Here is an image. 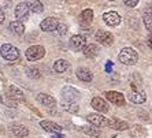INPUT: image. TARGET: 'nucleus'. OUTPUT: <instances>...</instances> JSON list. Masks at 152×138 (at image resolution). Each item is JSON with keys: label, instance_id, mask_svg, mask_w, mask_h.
<instances>
[{"label": "nucleus", "instance_id": "obj_21", "mask_svg": "<svg viewBox=\"0 0 152 138\" xmlns=\"http://www.w3.org/2000/svg\"><path fill=\"white\" fill-rule=\"evenodd\" d=\"M132 138H145L147 137V130L140 124H133L130 127Z\"/></svg>", "mask_w": 152, "mask_h": 138}, {"label": "nucleus", "instance_id": "obj_3", "mask_svg": "<svg viewBox=\"0 0 152 138\" xmlns=\"http://www.w3.org/2000/svg\"><path fill=\"white\" fill-rule=\"evenodd\" d=\"M44 53H45V49H44V46L41 45H32L29 46L28 49H26V59H28L29 62H36L39 60V59H41L42 56H44Z\"/></svg>", "mask_w": 152, "mask_h": 138}, {"label": "nucleus", "instance_id": "obj_12", "mask_svg": "<svg viewBox=\"0 0 152 138\" xmlns=\"http://www.w3.org/2000/svg\"><path fill=\"white\" fill-rule=\"evenodd\" d=\"M106 99L110 101V103L115 104V105H124L125 104V97L122 93L119 92H114V90H110V92H106Z\"/></svg>", "mask_w": 152, "mask_h": 138}, {"label": "nucleus", "instance_id": "obj_15", "mask_svg": "<svg viewBox=\"0 0 152 138\" xmlns=\"http://www.w3.org/2000/svg\"><path fill=\"white\" fill-rule=\"evenodd\" d=\"M7 94H8V97H10L11 100H14V101H23V100H25L23 92H22L21 89H18L17 86H14V85L8 86Z\"/></svg>", "mask_w": 152, "mask_h": 138}, {"label": "nucleus", "instance_id": "obj_25", "mask_svg": "<svg viewBox=\"0 0 152 138\" xmlns=\"http://www.w3.org/2000/svg\"><path fill=\"white\" fill-rule=\"evenodd\" d=\"M80 21L84 23V25H89L92 23L93 21V11L92 10H84L80 15Z\"/></svg>", "mask_w": 152, "mask_h": 138}, {"label": "nucleus", "instance_id": "obj_26", "mask_svg": "<svg viewBox=\"0 0 152 138\" xmlns=\"http://www.w3.org/2000/svg\"><path fill=\"white\" fill-rule=\"evenodd\" d=\"M81 130L84 131L85 134L91 135V137H99V135L102 134L100 129L96 127V126H93V124H91V126H84V127H81Z\"/></svg>", "mask_w": 152, "mask_h": 138}, {"label": "nucleus", "instance_id": "obj_34", "mask_svg": "<svg viewBox=\"0 0 152 138\" xmlns=\"http://www.w3.org/2000/svg\"><path fill=\"white\" fill-rule=\"evenodd\" d=\"M4 18H6V15H4V12H3V10L0 8V25L4 22Z\"/></svg>", "mask_w": 152, "mask_h": 138}, {"label": "nucleus", "instance_id": "obj_30", "mask_svg": "<svg viewBox=\"0 0 152 138\" xmlns=\"http://www.w3.org/2000/svg\"><path fill=\"white\" fill-rule=\"evenodd\" d=\"M55 32H56L59 36H64L66 33H67V26H66V25H60V23H59V26H58V29L55 30Z\"/></svg>", "mask_w": 152, "mask_h": 138}, {"label": "nucleus", "instance_id": "obj_22", "mask_svg": "<svg viewBox=\"0 0 152 138\" xmlns=\"http://www.w3.org/2000/svg\"><path fill=\"white\" fill-rule=\"evenodd\" d=\"M82 52H84V55L86 57H95L99 55V46L95 45V44H86L84 46Z\"/></svg>", "mask_w": 152, "mask_h": 138}, {"label": "nucleus", "instance_id": "obj_17", "mask_svg": "<svg viewBox=\"0 0 152 138\" xmlns=\"http://www.w3.org/2000/svg\"><path fill=\"white\" fill-rule=\"evenodd\" d=\"M108 127L113 129V130L124 131V130H127L129 124H127L125 121H121V119H117V118H113V119H108Z\"/></svg>", "mask_w": 152, "mask_h": 138}, {"label": "nucleus", "instance_id": "obj_4", "mask_svg": "<svg viewBox=\"0 0 152 138\" xmlns=\"http://www.w3.org/2000/svg\"><path fill=\"white\" fill-rule=\"evenodd\" d=\"M60 97L63 101H70V103H75L80 99V92L73 86H64L60 92Z\"/></svg>", "mask_w": 152, "mask_h": 138}, {"label": "nucleus", "instance_id": "obj_1", "mask_svg": "<svg viewBox=\"0 0 152 138\" xmlns=\"http://www.w3.org/2000/svg\"><path fill=\"white\" fill-rule=\"evenodd\" d=\"M118 59L122 64H126V66H133L138 62V53L136 52L133 48L127 46V48H124V49L119 52L118 55Z\"/></svg>", "mask_w": 152, "mask_h": 138}, {"label": "nucleus", "instance_id": "obj_11", "mask_svg": "<svg viewBox=\"0 0 152 138\" xmlns=\"http://www.w3.org/2000/svg\"><path fill=\"white\" fill-rule=\"evenodd\" d=\"M10 130L18 138H23L29 135V129L26 127L25 124H21V123H12L10 126Z\"/></svg>", "mask_w": 152, "mask_h": 138}, {"label": "nucleus", "instance_id": "obj_7", "mask_svg": "<svg viewBox=\"0 0 152 138\" xmlns=\"http://www.w3.org/2000/svg\"><path fill=\"white\" fill-rule=\"evenodd\" d=\"M58 26H59V21H58L56 18L50 17V18H45V19L41 22L40 28H41L42 32L50 33V32H55L58 29Z\"/></svg>", "mask_w": 152, "mask_h": 138}, {"label": "nucleus", "instance_id": "obj_27", "mask_svg": "<svg viewBox=\"0 0 152 138\" xmlns=\"http://www.w3.org/2000/svg\"><path fill=\"white\" fill-rule=\"evenodd\" d=\"M62 107H63V110H66L67 112H70V113H77L78 112V105L75 103L63 101V103H62Z\"/></svg>", "mask_w": 152, "mask_h": 138}, {"label": "nucleus", "instance_id": "obj_33", "mask_svg": "<svg viewBox=\"0 0 152 138\" xmlns=\"http://www.w3.org/2000/svg\"><path fill=\"white\" fill-rule=\"evenodd\" d=\"M147 44H148V46L152 49V33H149L148 36V38H147Z\"/></svg>", "mask_w": 152, "mask_h": 138}, {"label": "nucleus", "instance_id": "obj_2", "mask_svg": "<svg viewBox=\"0 0 152 138\" xmlns=\"http://www.w3.org/2000/svg\"><path fill=\"white\" fill-rule=\"evenodd\" d=\"M0 55L8 62H15L19 59V51L11 44H4L0 48Z\"/></svg>", "mask_w": 152, "mask_h": 138}, {"label": "nucleus", "instance_id": "obj_31", "mask_svg": "<svg viewBox=\"0 0 152 138\" xmlns=\"http://www.w3.org/2000/svg\"><path fill=\"white\" fill-rule=\"evenodd\" d=\"M122 1L125 3V6H127V7H130V8L136 7L138 4V0H122Z\"/></svg>", "mask_w": 152, "mask_h": 138}, {"label": "nucleus", "instance_id": "obj_13", "mask_svg": "<svg viewBox=\"0 0 152 138\" xmlns=\"http://www.w3.org/2000/svg\"><path fill=\"white\" fill-rule=\"evenodd\" d=\"M103 21L106 22L108 26H117V25H119L121 17L115 11H108V12H106V14L103 15Z\"/></svg>", "mask_w": 152, "mask_h": 138}, {"label": "nucleus", "instance_id": "obj_5", "mask_svg": "<svg viewBox=\"0 0 152 138\" xmlns=\"http://www.w3.org/2000/svg\"><path fill=\"white\" fill-rule=\"evenodd\" d=\"M86 121L91 124L96 126V127H106L108 126V119H106V116H103L100 112H92L86 116Z\"/></svg>", "mask_w": 152, "mask_h": 138}, {"label": "nucleus", "instance_id": "obj_8", "mask_svg": "<svg viewBox=\"0 0 152 138\" xmlns=\"http://www.w3.org/2000/svg\"><path fill=\"white\" fill-rule=\"evenodd\" d=\"M36 100H37L41 105L47 107V108H55V107H56V100L53 99L52 96L45 94V93H39V94H36Z\"/></svg>", "mask_w": 152, "mask_h": 138}, {"label": "nucleus", "instance_id": "obj_35", "mask_svg": "<svg viewBox=\"0 0 152 138\" xmlns=\"http://www.w3.org/2000/svg\"><path fill=\"white\" fill-rule=\"evenodd\" d=\"M148 12H149V14H152V3L148 4Z\"/></svg>", "mask_w": 152, "mask_h": 138}, {"label": "nucleus", "instance_id": "obj_16", "mask_svg": "<svg viewBox=\"0 0 152 138\" xmlns=\"http://www.w3.org/2000/svg\"><path fill=\"white\" fill-rule=\"evenodd\" d=\"M40 127H42L45 131L53 134V133H60L62 131V127H60L58 123L55 122H51V121H41L40 122Z\"/></svg>", "mask_w": 152, "mask_h": 138}, {"label": "nucleus", "instance_id": "obj_19", "mask_svg": "<svg viewBox=\"0 0 152 138\" xmlns=\"http://www.w3.org/2000/svg\"><path fill=\"white\" fill-rule=\"evenodd\" d=\"M25 4L29 7V10L36 12V14H40L44 11V6L40 0H25Z\"/></svg>", "mask_w": 152, "mask_h": 138}, {"label": "nucleus", "instance_id": "obj_23", "mask_svg": "<svg viewBox=\"0 0 152 138\" xmlns=\"http://www.w3.org/2000/svg\"><path fill=\"white\" fill-rule=\"evenodd\" d=\"M129 99H130V101H133L136 104H142L147 100V96L141 90H134V92H132L129 94Z\"/></svg>", "mask_w": 152, "mask_h": 138}, {"label": "nucleus", "instance_id": "obj_32", "mask_svg": "<svg viewBox=\"0 0 152 138\" xmlns=\"http://www.w3.org/2000/svg\"><path fill=\"white\" fill-rule=\"evenodd\" d=\"M113 66H114L113 62H107L106 67H104V68H106V73H111V71H113Z\"/></svg>", "mask_w": 152, "mask_h": 138}, {"label": "nucleus", "instance_id": "obj_36", "mask_svg": "<svg viewBox=\"0 0 152 138\" xmlns=\"http://www.w3.org/2000/svg\"><path fill=\"white\" fill-rule=\"evenodd\" d=\"M3 103V99H1V96H0V104Z\"/></svg>", "mask_w": 152, "mask_h": 138}, {"label": "nucleus", "instance_id": "obj_28", "mask_svg": "<svg viewBox=\"0 0 152 138\" xmlns=\"http://www.w3.org/2000/svg\"><path fill=\"white\" fill-rule=\"evenodd\" d=\"M142 21H144L145 28L148 29V32L152 33V14H149L148 11H145L142 15Z\"/></svg>", "mask_w": 152, "mask_h": 138}, {"label": "nucleus", "instance_id": "obj_9", "mask_svg": "<svg viewBox=\"0 0 152 138\" xmlns=\"http://www.w3.org/2000/svg\"><path fill=\"white\" fill-rule=\"evenodd\" d=\"M86 45V37L81 34H75L70 38V46L75 51H82Z\"/></svg>", "mask_w": 152, "mask_h": 138}, {"label": "nucleus", "instance_id": "obj_14", "mask_svg": "<svg viewBox=\"0 0 152 138\" xmlns=\"http://www.w3.org/2000/svg\"><path fill=\"white\" fill-rule=\"evenodd\" d=\"M91 105L93 107V110L97 111V112H100V113L108 112V105H107L106 100L102 99V97H93Z\"/></svg>", "mask_w": 152, "mask_h": 138}, {"label": "nucleus", "instance_id": "obj_6", "mask_svg": "<svg viewBox=\"0 0 152 138\" xmlns=\"http://www.w3.org/2000/svg\"><path fill=\"white\" fill-rule=\"evenodd\" d=\"M95 38L97 43H100L102 45H106V46L111 45L114 43V36L110 32H107V30H97Z\"/></svg>", "mask_w": 152, "mask_h": 138}, {"label": "nucleus", "instance_id": "obj_18", "mask_svg": "<svg viewBox=\"0 0 152 138\" xmlns=\"http://www.w3.org/2000/svg\"><path fill=\"white\" fill-rule=\"evenodd\" d=\"M77 77L80 81H84V82H91L93 79V74L92 71L89 70L86 67H80L77 70Z\"/></svg>", "mask_w": 152, "mask_h": 138}, {"label": "nucleus", "instance_id": "obj_29", "mask_svg": "<svg viewBox=\"0 0 152 138\" xmlns=\"http://www.w3.org/2000/svg\"><path fill=\"white\" fill-rule=\"evenodd\" d=\"M26 74H28L29 78H33V79H39L41 77V73L37 67H29L26 68Z\"/></svg>", "mask_w": 152, "mask_h": 138}, {"label": "nucleus", "instance_id": "obj_24", "mask_svg": "<svg viewBox=\"0 0 152 138\" xmlns=\"http://www.w3.org/2000/svg\"><path fill=\"white\" fill-rule=\"evenodd\" d=\"M69 62L64 60V59H58L55 63H53V70L56 71V73H64V71L69 68Z\"/></svg>", "mask_w": 152, "mask_h": 138}, {"label": "nucleus", "instance_id": "obj_20", "mask_svg": "<svg viewBox=\"0 0 152 138\" xmlns=\"http://www.w3.org/2000/svg\"><path fill=\"white\" fill-rule=\"evenodd\" d=\"M8 29H10V32L15 36H22L23 33H25V26H23V23H22L21 21L11 22L10 26H8Z\"/></svg>", "mask_w": 152, "mask_h": 138}, {"label": "nucleus", "instance_id": "obj_10", "mask_svg": "<svg viewBox=\"0 0 152 138\" xmlns=\"http://www.w3.org/2000/svg\"><path fill=\"white\" fill-rule=\"evenodd\" d=\"M29 7L26 6L25 3H19L15 7V17L18 18L17 21H21V22H25L29 19Z\"/></svg>", "mask_w": 152, "mask_h": 138}, {"label": "nucleus", "instance_id": "obj_37", "mask_svg": "<svg viewBox=\"0 0 152 138\" xmlns=\"http://www.w3.org/2000/svg\"><path fill=\"white\" fill-rule=\"evenodd\" d=\"M108 1H115V0H108Z\"/></svg>", "mask_w": 152, "mask_h": 138}]
</instances>
